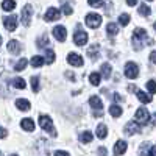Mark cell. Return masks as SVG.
Wrapping results in <instances>:
<instances>
[{
  "label": "cell",
  "mask_w": 156,
  "mask_h": 156,
  "mask_svg": "<svg viewBox=\"0 0 156 156\" xmlns=\"http://www.w3.org/2000/svg\"><path fill=\"white\" fill-rule=\"evenodd\" d=\"M112 100H114V101H120V100H122V97H120L119 94H114V95H112Z\"/></svg>",
  "instance_id": "43"
},
{
  "label": "cell",
  "mask_w": 156,
  "mask_h": 156,
  "mask_svg": "<svg viewBox=\"0 0 156 156\" xmlns=\"http://www.w3.org/2000/svg\"><path fill=\"white\" fill-rule=\"evenodd\" d=\"M55 156H70L67 151H62V150H58V151H55Z\"/></svg>",
  "instance_id": "39"
},
{
  "label": "cell",
  "mask_w": 156,
  "mask_h": 156,
  "mask_svg": "<svg viewBox=\"0 0 156 156\" xmlns=\"http://www.w3.org/2000/svg\"><path fill=\"white\" fill-rule=\"evenodd\" d=\"M150 61L156 62V51H151V53H150Z\"/></svg>",
  "instance_id": "42"
},
{
  "label": "cell",
  "mask_w": 156,
  "mask_h": 156,
  "mask_svg": "<svg viewBox=\"0 0 156 156\" xmlns=\"http://www.w3.org/2000/svg\"><path fill=\"white\" fill-rule=\"evenodd\" d=\"M137 11H139L140 16H145V17H148V16L151 14V9H150V6H147V5H140Z\"/></svg>",
  "instance_id": "29"
},
{
  "label": "cell",
  "mask_w": 156,
  "mask_h": 156,
  "mask_svg": "<svg viewBox=\"0 0 156 156\" xmlns=\"http://www.w3.org/2000/svg\"><path fill=\"white\" fill-rule=\"evenodd\" d=\"M98 156H106V148L105 147H100L98 148Z\"/></svg>",
  "instance_id": "41"
},
{
  "label": "cell",
  "mask_w": 156,
  "mask_h": 156,
  "mask_svg": "<svg viewBox=\"0 0 156 156\" xmlns=\"http://www.w3.org/2000/svg\"><path fill=\"white\" fill-rule=\"evenodd\" d=\"M20 50H22V47H20V44L17 42V41H9L8 42V51L9 53H12V55H19L20 53Z\"/></svg>",
  "instance_id": "15"
},
{
  "label": "cell",
  "mask_w": 156,
  "mask_h": 156,
  "mask_svg": "<svg viewBox=\"0 0 156 156\" xmlns=\"http://www.w3.org/2000/svg\"><path fill=\"white\" fill-rule=\"evenodd\" d=\"M6 136H8V131L5 128H0V139H5Z\"/></svg>",
  "instance_id": "38"
},
{
  "label": "cell",
  "mask_w": 156,
  "mask_h": 156,
  "mask_svg": "<svg viewBox=\"0 0 156 156\" xmlns=\"http://www.w3.org/2000/svg\"><path fill=\"white\" fill-rule=\"evenodd\" d=\"M150 119H151V115H150V112L147 111V108H139V109L136 111V120H137L140 125L148 123Z\"/></svg>",
  "instance_id": "6"
},
{
  "label": "cell",
  "mask_w": 156,
  "mask_h": 156,
  "mask_svg": "<svg viewBox=\"0 0 156 156\" xmlns=\"http://www.w3.org/2000/svg\"><path fill=\"white\" fill-rule=\"evenodd\" d=\"M137 98L140 103H151L153 101V97H150V94H147V92H142V90H137Z\"/></svg>",
  "instance_id": "19"
},
{
  "label": "cell",
  "mask_w": 156,
  "mask_h": 156,
  "mask_svg": "<svg viewBox=\"0 0 156 156\" xmlns=\"http://www.w3.org/2000/svg\"><path fill=\"white\" fill-rule=\"evenodd\" d=\"M2 8H3V11H12L16 8V2H14V0H3V2H2Z\"/></svg>",
  "instance_id": "23"
},
{
  "label": "cell",
  "mask_w": 156,
  "mask_h": 156,
  "mask_svg": "<svg viewBox=\"0 0 156 156\" xmlns=\"http://www.w3.org/2000/svg\"><path fill=\"white\" fill-rule=\"evenodd\" d=\"M47 42H48V39H47V36L44 34L41 39H37V47H39V48H41V47L47 48Z\"/></svg>",
  "instance_id": "35"
},
{
  "label": "cell",
  "mask_w": 156,
  "mask_h": 156,
  "mask_svg": "<svg viewBox=\"0 0 156 156\" xmlns=\"http://www.w3.org/2000/svg\"><path fill=\"white\" fill-rule=\"evenodd\" d=\"M11 156H17V154H11Z\"/></svg>",
  "instance_id": "48"
},
{
  "label": "cell",
  "mask_w": 156,
  "mask_h": 156,
  "mask_svg": "<svg viewBox=\"0 0 156 156\" xmlns=\"http://www.w3.org/2000/svg\"><path fill=\"white\" fill-rule=\"evenodd\" d=\"M106 33H108V36L112 37V36H115L117 33H119V28H117V25H115V23L111 22V23L106 25Z\"/></svg>",
  "instance_id": "25"
},
{
  "label": "cell",
  "mask_w": 156,
  "mask_h": 156,
  "mask_svg": "<svg viewBox=\"0 0 156 156\" xmlns=\"http://www.w3.org/2000/svg\"><path fill=\"white\" fill-rule=\"evenodd\" d=\"M144 41L148 44V45H151L153 44V39H148V36H147V31L144 30V28H136L134 31H133V45H134V48H144Z\"/></svg>",
  "instance_id": "1"
},
{
  "label": "cell",
  "mask_w": 156,
  "mask_h": 156,
  "mask_svg": "<svg viewBox=\"0 0 156 156\" xmlns=\"http://www.w3.org/2000/svg\"><path fill=\"white\" fill-rule=\"evenodd\" d=\"M53 61H55V51L47 47V48H45V62H47V64H51Z\"/></svg>",
  "instance_id": "27"
},
{
  "label": "cell",
  "mask_w": 156,
  "mask_h": 156,
  "mask_svg": "<svg viewBox=\"0 0 156 156\" xmlns=\"http://www.w3.org/2000/svg\"><path fill=\"white\" fill-rule=\"evenodd\" d=\"M106 136H108V128H106V125L100 123V125L97 126V137H98V139H105Z\"/></svg>",
  "instance_id": "20"
},
{
  "label": "cell",
  "mask_w": 156,
  "mask_h": 156,
  "mask_svg": "<svg viewBox=\"0 0 156 156\" xmlns=\"http://www.w3.org/2000/svg\"><path fill=\"white\" fill-rule=\"evenodd\" d=\"M73 42L76 44V45H86L87 44V33L86 31H83L80 27H78L76 30H75V34H73Z\"/></svg>",
  "instance_id": "5"
},
{
  "label": "cell",
  "mask_w": 156,
  "mask_h": 156,
  "mask_svg": "<svg viewBox=\"0 0 156 156\" xmlns=\"http://www.w3.org/2000/svg\"><path fill=\"white\" fill-rule=\"evenodd\" d=\"M126 3H128L129 6H134V5L137 3V0H126Z\"/></svg>",
  "instance_id": "44"
},
{
  "label": "cell",
  "mask_w": 156,
  "mask_h": 156,
  "mask_svg": "<svg viewBox=\"0 0 156 156\" xmlns=\"http://www.w3.org/2000/svg\"><path fill=\"white\" fill-rule=\"evenodd\" d=\"M90 6H100L103 3V0H87Z\"/></svg>",
  "instance_id": "37"
},
{
  "label": "cell",
  "mask_w": 156,
  "mask_h": 156,
  "mask_svg": "<svg viewBox=\"0 0 156 156\" xmlns=\"http://www.w3.org/2000/svg\"><path fill=\"white\" fill-rule=\"evenodd\" d=\"M31 89H33V92H39V78L37 76L31 78Z\"/></svg>",
  "instance_id": "33"
},
{
  "label": "cell",
  "mask_w": 156,
  "mask_h": 156,
  "mask_svg": "<svg viewBox=\"0 0 156 156\" xmlns=\"http://www.w3.org/2000/svg\"><path fill=\"white\" fill-rule=\"evenodd\" d=\"M128 148V144L125 140H117L114 144V156H122Z\"/></svg>",
  "instance_id": "14"
},
{
  "label": "cell",
  "mask_w": 156,
  "mask_h": 156,
  "mask_svg": "<svg viewBox=\"0 0 156 156\" xmlns=\"http://www.w3.org/2000/svg\"><path fill=\"white\" fill-rule=\"evenodd\" d=\"M16 106L19 111H28L30 109V101L25 98H17L16 100Z\"/></svg>",
  "instance_id": "16"
},
{
  "label": "cell",
  "mask_w": 156,
  "mask_h": 156,
  "mask_svg": "<svg viewBox=\"0 0 156 156\" xmlns=\"http://www.w3.org/2000/svg\"><path fill=\"white\" fill-rule=\"evenodd\" d=\"M0 156H3V153H0Z\"/></svg>",
  "instance_id": "47"
},
{
  "label": "cell",
  "mask_w": 156,
  "mask_h": 156,
  "mask_svg": "<svg viewBox=\"0 0 156 156\" xmlns=\"http://www.w3.org/2000/svg\"><path fill=\"white\" fill-rule=\"evenodd\" d=\"M147 89L150 90V94H156V81L150 80V81L147 83Z\"/></svg>",
  "instance_id": "36"
},
{
  "label": "cell",
  "mask_w": 156,
  "mask_h": 156,
  "mask_svg": "<svg viewBox=\"0 0 156 156\" xmlns=\"http://www.w3.org/2000/svg\"><path fill=\"white\" fill-rule=\"evenodd\" d=\"M101 75H103V78H109L111 76V66L108 62H105L101 66Z\"/></svg>",
  "instance_id": "30"
},
{
  "label": "cell",
  "mask_w": 156,
  "mask_h": 156,
  "mask_svg": "<svg viewBox=\"0 0 156 156\" xmlns=\"http://www.w3.org/2000/svg\"><path fill=\"white\" fill-rule=\"evenodd\" d=\"M89 105L92 109H95V115H101V109H103V101L97 97V95H92L89 98Z\"/></svg>",
  "instance_id": "7"
},
{
  "label": "cell",
  "mask_w": 156,
  "mask_h": 156,
  "mask_svg": "<svg viewBox=\"0 0 156 156\" xmlns=\"http://www.w3.org/2000/svg\"><path fill=\"white\" fill-rule=\"evenodd\" d=\"M11 84L17 87V89H25V86H27V83H25L23 78H14V80L11 81Z\"/></svg>",
  "instance_id": "28"
},
{
  "label": "cell",
  "mask_w": 156,
  "mask_h": 156,
  "mask_svg": "<svg viewBox=\"0 0 156 156\" xmlns=\"http://www.w3.org/2000/svg\"><path fill=\"white\" fill-rule=\"evenodd\" d=\"M59 17H61V11H59L58 8H48L47 12H45V16H44V19H45L47 22L58 20Z\"/></svg>",
  "instance_id": "10"
},
{
  "label": "cell",
  "mask_w": 156,
  "mask_h": 156,
  "mask_svg": "<svg viewBox=\"0 0 156 156\" xmlns=\"http://www.w3.org/2000/svg\"><path fill=\"white\" fill-rule=\"evenodd\" d=\"M148 2H153V0H148Z\"/></svg>",
  "instance_id": "49"
},
{
  "label": "cell",
  "mask_w": 156,
  "mask_h": 156,
  "mask_svg": "<svg viewBox=\"0 0 156 156\" xmlns=\"http://www.w3.org/2000/svg\"><path fill=\"white\" fill-rule=\"evenodd\" d=\"M92 139H94V136H92L90 131H84V133L80 134V140L83 142V144H89V142H92Z\"/></svg>",
  "instance_id": "26"
},
{
  "label": "cell",
  "mask_w": 156,
  "mask_h": 156,
  "mask_svg": "<svg viewBox=\"0 0 156 156\" xmlns=\"http://www.w3.org/2000/svg\"><path fill=\"white\" fill-rule=\"evenodd\" d=\"M137 75H139V66L137 64L133 62V61L126 62L125 64V76L129 78V80H134V78H137Z\"/></svg>",
  "instance_id": "3"
},
{
  "label": "cell",
  "mask_w": 156,
  "mask_h": 156,
  "mask_svg": "<svg viewBox=\"0 0 156 156\" xmlns=\"http://www.w3.org/2000/svg\"><path fill=\"white\" fill-rule=\"evenodd\" d=\"M39 126L42 129H45L47 133H50L51 136H56V131L53 128V122H51V119L48 115H39Z\"/></svg>",
  "instance_id": "2"
},
{
  "label": "cell",
  "mask_w": 156,
  "mask_h": 156,
  "mask_svg": "<svg viewBox=\"0 0 156 156\" xmlns=\"http://www.w3.org/2000/svg\"><path fill=\"white\" fill-rule=\"evenodd\" d=\"M122 112H123V109H122L119 105H111V108H109V114H111L112 117H120Z\"/></svg>",
  "instance_id": "24"
},
{
  "label": "cell",
  "mask_w": 156,
  "mask_h": 156,
  "mask_svg": "<svg viewBox=\"0 0 156 156\" xmlns=\"http://www.w3.org/2000/svg\"><path fill=\"white\" fill-rule=\"evenodd\" d=\"M53 36L56 37V41L64 42V41H66V37H67V30H66V27H62V25H58V27H55V28H53Z\"/></svg>",
  "instance_id": "9"
},
{
  "label": "cell",
  "mask_w": 156,
  "mask_h": 156,
  "mask_svg": "<svg viewBox=\"0 0 156 156\" xmlns=\"http://www.w3.org/2000/svg\"><path fill=\"white\" fill-rule=\"evenodd\" d=\"M27 64H28V59H25V58H22L16 66H14V70L16 72H20V70H23L25 67H27Z\"/></svg>",
  "instance_id": "31"
},
{
  "label": "cell",
  "mask_w": 156,
  "mask_h": 156,
  "mask_svg": "<svg viewBox=\"0 0 156 156\" xmlns=\"http://www.w3.org/2000/svg\"><path fill=\"white\" fill-rule=\"evenodd\" d=\"M0 45H2V36H0Z\"/></svg>",
  "instance_id": "46"
},
{
  "label": "cell",
  "mask_w": 156,
  "mask_h": 156,
  "mask_svg": "<svg viewBox=\"0 0 156 156\" xmlns=\"http://www.w3.org/2000/svg\"><path fill=\"white\" fill-rule=\"evenodd\" d=\"M98 51H100V47L98 45H92V47L87 50V56L92 59V61H95L98 58Z\"/></svg>",
  "instance_id": "21"
},
{
  "label": "cell",
  "mask_w": 156,
  "mask_h": 156,
  "mask_svg": "<svg viewBox=\"0 0 156 156\" xmlns=\"http://www.w3.org/2000/svg\"><path fill=\"white\" fill-rule=\"evenodd\" d=\"M119 23L122 25V27H126V25L129 23V14H126V12L120 14V16H119Z\"/></svg>",
  "instance_id": "32"
},
{
  "label": "cell",
  "mask_w": 156,
  "mask_h": 156,
  "mask_svg": "<svg viewBox=\"0 0 156 156\" xmlns=\"http://www.w3.org/2000/svg\"><path fill=\"white\" fill-rule=\"evenodd\" d=\"M61 9H62V12H64V14H66V16H70L72 12H73V8H72V6H70L69 3H64Z\"/></svg>",
  "instance_id": "34"
},
{
  "label": "cell",
  "mask_w": 156,
  "mask_h": 156,
  "mask_svg": "<svg viewBox=\"0 0 156 156\" xmlns=\"http://www.w3.org/2000/svg\"><path fill=\"white\" fill-rule=\"evenodd\" d=\"M31 14H33V8H31V5H25L23 9H22V23L25 25V27H28V25H30Z\"/></svg>",
  "instance_id": "8"
},
{
  "label": "cell",
  "mask_w": 156,
  "mask_h": 156,
  "mask_svg": "<svg viewBox=\"0 0 156 156\" xmlns=\"http://www.w3.org/2000/svg\"><path fill=\"white\" fill-rule=\"evenodd\" d=\"M67 62L70 64V66H75V67H81L83 64H84L83 58L78 55V53H69V56H67Z\"/></svg>",
  "instance_id": "12"
},
{
  "label": "cell",
  "mask_w": 156,
  "mask_h": 156,
  "mask_svg": "<svg viewBox=\"0 0 156 156\" xmlns=\"http://www.w3.org/2000/svg\"><path fill=\"white\" fill-rule=\"evenodd\" d=\"M44 62H45L44 58H42V56H37V55L30 59V64H31L33 67H41V66H44Z\"/></svg>",
  "instance_id": "22"
},
{
  "label": "cell",
  "mask_w": 156,
  "mask_h": 156,
  "mask_svg": "<svg viewBox=\"0 0 156 156\" xmlns=\"http://www.w3.org/2000/svg\"><path fill=\"white\" fill-rule=\"evenodd\" d=\"M125 133L126 134H139L140 133V123L139 122H128L125 125Z\"/></svg>",
  "instance_id": "13"
},
{
  "label": "cell",
  "mask_w": 156,
  "mask_h": 156,
  "mask_svg": "<svg viewBox=\"0 0 156 156\" xmlns=\"http://www.w3.org/2000/svg\"><path fill=\"white\" fill-rule=\"evenodd\" d=\"M148 156H156V145L150 147V150H148Z\"/></svg>",
  "instance_id": "40"
},
{
  "label": "cell",
  "mask_w": 156,
  "mask_h": 156,
  "mask_svg": "<svg viewBox=\"0 0 156 156\" xmlns=\"http://www.w3.org/2000/svg\"><path fill=\"white\" fill-rule=\"evenodd\" d=\"M3 25H5V28L8 31H14L17 28V17L12 14V16H8L3 19Z\"/></svg>",
  "instance_id": "11"
},
{
  "label": "cell",
  "mask_w": 156,
  "mask_h": 156,
  "mask_svg": "<svg viewBox=\"0 0 156 156\" xmlns=\"http://www.w3.org/2000/svg\"><path fill=\"white\" fill-rule=\"evenodd\" d=\"M100 80H101V73L98 72H92L89 75V83L92 84V86H98L100 84Z\"/></svg>",
  "instance_id": "18"
},
{
  "label": "cell",
  "mask_w": 156,
  "mask_h": 156,
  "mask_svg": "<svg viewBox=\"0 0 156 156\" xmlns=\"http://www.w3.org/2000/svg\"><path fill=\"white\" fill-rule=\"evenodd\" d=\"M101 23V16L95 14V12H90V14L86 16V25L89 28H98Z\"/></svg>",
  "instance_id": "4"
},
{
  "label": "cell",
  "mask_w": 156,
  "mask_h": 156,
  "mask_svg": "<svg viewBox=\"0 0 156 156\" xmlns=\"http://www.w3.org/2000/svg\"><path fill=\"white\" fill-rule=\"evenodd\" d=\"M20 126L25 129V131H34V122L31 119H22Z\"/></svg>",
  "instance_id": "17"
},
{
  "label": "cell",
  "mask_w": 156,
  "mask_h": 156,
  "mask_svg": "<svg viewBox=\"0 0 156 156\" xmlns=\"http://www.w3.org/2000/svg\"><path fill=\"white\" fill-rule=\"evenodd\" d=\"M153 28H154V30H156V22H154V23H153Z\"/></svg>",
  "instance_id": "45"
}]
</instances>
